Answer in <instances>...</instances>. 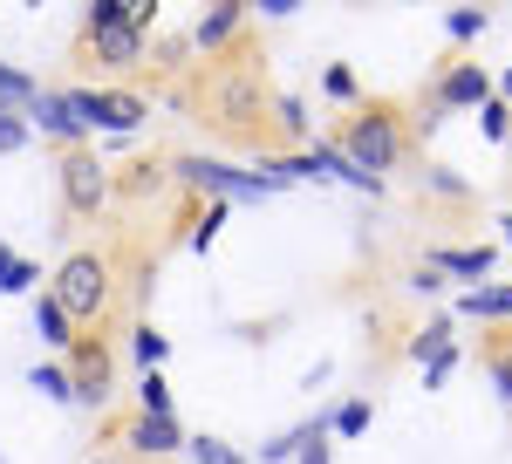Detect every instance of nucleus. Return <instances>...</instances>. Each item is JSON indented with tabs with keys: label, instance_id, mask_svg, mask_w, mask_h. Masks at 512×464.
I'll return each mask as SVG.
<instances>
[{
	"label": "nucleus",
	"instance_id": "f257e3e1",
	"mask_svg": "<svg viewBox=\"0 0 512 464\" xmlns=\"http://www.w3.org/2000/svg\"><path fill=\"white\" fill-rule=\"evenodd\" d=\"M178 103L192 123H205L212 137H226V144H274L280 123H274V82H267V55H260V41L239 35L233 48H219V55H205L192 76L178 82Z\"/></svg>",
	"mask_w": 512,
	"mask_h": 464
},
{
	"label": "nucleus",
	"instance_id": "f03ea898",
	"mask_svg": "<svg viewBox=\"0 0 512 464\" xmlns=\"http://www.w3.org/2000/svg\"><path fill=\"white\" fill-rule=\"evenodd\" d=\"M48 294L62 301V314H69L76 328H96V321L110 314V301H117V267H110V253H96V246H76V253L55 267Z\"/></svg>",
	"mask_w": 512,
	"mask_h": 464
},
{
	"label": "nucleus",
	"instance_id": "7ed1b4c3",
	"mask_svg": "<svg viewBox=\"0 0 512 464\" xmlns=\"http://www.w3.org/2000/svg\"><path fill=\"white\" fill-rule=\"evenodd\" d=\"M342 151H349L355 171H369V178L383 185V171H396V164H403V151H410L403 110H396V103H362V110L342 123Z\"/></svg>",
	"mask_w": 512,
	"mask_h": 464
},
{
	"label": "nucleus",
	"instance_id": "20e7f679",
	"mask_svg": "<svg viewBox=\"0 0 512 464\" xmlns=\"http://www.w3.org/2000/svg\"><path fill=\"white\" fill-rule=\"evenodd\" d=\"M55 178H62V212H69V219H96V212L110 205V192H117V185H110V164L89 151V144L62 151V171H55Z\"/></svg>",
	"mask_w": 512,
	"mask_h": 464
},
{
	"label": "nucleus",
	"instance_id": "39448f33",
	"mask_svg": "<svg viewBox=\"0 0 512 464\" xmlns=\"http://www.w3.org/2000/svg\"><path fill=\"white\" fill-rule=\"evenodd\" d=\"M69 376H76V403H110V389H117V355H110V342L96 335V328H82L76 348H69Z\"/></svg>",
	"mask_w": 512,
	"mask_h": 464
},
{
	"label": "nucleus",
	"instance_id": "423d86ee",
	"mask_svg": "<svg viewBox=\"0 0 512 464\" xmlns=\"http://www.w3.org/2000/svg\"><path fill=\"white\" fill-rule=\"evenodd\" d=\"M171 171H178L185 185L219 192V198H260V192H274V185H287L280 171H226V164H212V157H178Z\"/></svg>",
	"mask_w": 512,
	"mask_h": 464
},
{
	"label": "nucleus",
	"instance_id": "0eeeda50",
	"mask_svg": "<svg viewBox=\"0 0 512 464\" xmlns=\"http://www.w3.org/2000/svg\"><path fill=\"white\" fill-rule=\"evenodd\" d=\"M76 55H96L103 69H144V55H151V41L137 35V28H82Z\"/></svg>",
	"mask_w": 512,
	"mask_h": 464
},
{
	"label": "nucleus",
	"instance_id": "6e6552de",
	"mask_svg": "<svg viewBox=\"0 0 512 464\" xmlns=\"http://www.w3.org/2000/svg\"><path fill=\"white\" fill-rule=\"evenodd\" d=\"M239 35H246V0H219L212 14H198L192 48H198V55H219V48H233Z\"/></svg>",
	"mask_w": 512,
	"mask_h": 464
},
{
	"label": "nucleus",
	"instance_id": "1a4fd4ad",
	"mask_svg": "<svg viewBox=\"0 0 512 464\" xmlns=\"http://www.w3.org/2000/svg\"><path fill=\"white\" fill-rule=\"evenodd\" d=\"M192 437L178 430V417H130V451H144V458H171V451H185Z\"/></svg>",
	"mask_w": 512,
	"mask_h": 464
},
{
	"label": "nucleus",
	"instance_id": "9d476101",
	"mask_svg": "<svg viewBox=\"0 0 512 464\" xmlns=\"http://www.w3.org/2000/svg\"><path fill=\"white\" fill-rule=\"evenodd\" d=\"M28 116H35L41 130H48V137H62L69 151H76L82 137H89V130H82V123H76V110H69V96H48V89H41L35 103H28Z\"/></svg>",
	"mask_w": 512,
	"mask_h": 464
},
{
	"label": "nucleus",
	"instance_id": "9b49d317",
	"mask_svg": "<svg viewBox=\"0 0 512 464\" xmlns=\"http://www.w3.org/2000/svg\"><path fill=\"white\" fill-rule=\"evenodd\" d=\"M437 103H492V82L478 62H451L444 82H437Z\"/></svg>",
	"mask_w": 512,
	"mask_h": 464
},
{
	"label": "nucleus",
	"instance_id": "f8f14e48",
	"mask_svg": "<svg viewBox=\"0 0 512 464\" xmlns=\"http://www.w3.org/2000/svg\"><path fill=\"white\" fill-rule=\"evenodd\" d=\"M35 335L48 348H76V321L62 314V301H55V294H41V301H35Z\"/></svg>",
	"mask_w": 512,
	"mask_h": 464
},
{
	"label": "nucleus",
	"instance_id": "ddd939ff",
	"mask_svg": "<svg viewBox=\"0 0 512 464\" xmlns=\"http://www.w3.org/2000/svg\"><path fill=\"white\" fill-rule=\"evenodd\" d=\"M431 260L451 267V273H465V280H485V273H492V246H437Z\"/></svg>",
	"mask_w": 512,
	"mask_h": 464
},
{
	"label": "nucleus",
	"instance_id": "4468645a",
	"mask_svg": "<svg viewBox=\"0 0 512 464\" xmlns=\"http://www.w3.org/2000/svg\"><path fill=\"white\" fill-rule=\"evenodd\" d=\"M458 308L478 314V321H512V287H478V294H465Z\"/></svg>",
	"mask_w": 512,
	"mask_h": 464
},
{
	"label": "nucleus",
	"instance_id": "2eb2a0df",
	"mask_svg": "<svg viewBox=\"0 0 512 464\" xmlns=\"http://www.w3.org/2000/svg\"><path fill=\"white\" fill-rule=\"evenodd\" d=\"M35 280H41V267H35V260H21L14 246H0V294H28Z\"/></svg>",
	"mask_w": 512,
	"mask_h": 464
},
{
	"label": "nucleus",
	"instance_id": "dca6fc26",
	"mask_svg": "<svg viewBox=\"0 0 512 464\" xmlns=\"http://www.w3.org/2000/svg\"><path fill=\"white\" fill-rule=\"evenodd\" d=\"M137 410H144V417H171V383H164L158 369H144V383H137Z\"/></svg>",
	"mask_w": 512,
	"mask_h": 464
},
{
	"label": "nucleus",
	"instance_id": "f3484780",
	"mask_svg": "<svg viewBox=\"0 0 512 464\" xmlns=\"http://www.w3.org/2000/svg\"><path fill=\"white\" fill-rule=\"evenodd\" d=\"M35 389L48 396V403H69V396H76V376H69L62 362H41V369H35Z\"/></svg>",
	"mask_w": 512,
	"mask_h": 464
},
{
	"label": "nucleus",
	"instance_id": "a211bd4d",
	"mask_svg": "<svg viewBox=\"0 0 512 464\" xmlns=\"http://www.w3.org/2000/svg\"><path fill=\"white\" fill-rule=\"evenodd\" d=\"M219 226H226V198H212V205H205V212L192 219V246H198V253L219 239Z\"/></svg>",
	"mask_w": 512,
	"mask_h": 464
},
{
	"label": "nucleus",
	"instance_id": "6ab92c4d",
	"mask_svg": "<svg viewBox=\"0 0 512 464\" xmlns=\"http://www.w3.org/2000/svg\"><path fill=\"white\" fill-rule=\"evenodd\" d=\"M164 348H171V342H164V335H158V328H151V321H144V328L130 335V355H137L144 369H158V362H164Z\"/></svg>",
	"mask_w": 512,
	"mask_h": 464
},
{
	"label": "nucleus",
	"instance_id": "aec40b11",
	"mask_svg": "<svg viewBox=\"0 0 512 464\" xmlns=\"http://www.w3.org/2000/svg\"><path fill=\"white\" fill-rule=\"evenodd\" d=\"M485 369H492V383L506 389V403H512V342H492V348H485Z\"/></svg>",
	"mask_w": 512,
	"mask_h": 464
},
{
	"label": "nucleus",
	"instance_id": "412c9836",
	"mask_svg": "<svg viewBox=\"0 0 512 464\" xmlns=\"http://www.w3.org/2000/svg\"><path fill=\"white\" fill-rule=\"evenodd\" d=\"M335 430H342V437H362V430H369V403H362V396H349V403L335 410Z\"/></svg>",
	"mask_w": 512,
	"mask_h": 464
},
{
	"label": "nucleus",
	"instance_id": "4be33fe9",
	"mask_svg": "<svg viewBox=\"0 0 512 464\" xmlns=\"http://www.w3.org/2000/svg\"><path fill=\"white\" fill-rule=\"evenodd\" d=\"M123 28L151 35V28H158V0H123Z\"/></svg>",
	"mask_w": 512,
	"mask_h": 464
},
{
	"label": "nucleus",
	"instance_id": "5701e85b",
	"mask_svg": "<svg viewBox=\"0 0 512 464\" xmlns=\"http://www.w3.org/2000/svg\"><path fill=\"white\" fill-rule=\"evenodd\" d=\"M82 28H123V0H89Z\"/></svg>",
	"mask_w": 512,
	"mask_h": 464
},
{
	"label": "nucleus",
	"instance_id": "b1692460",
	"mask_svg": "<svg viewBox=\"0 0 512 464\" xmlns=\"http://www.w3.org/2000/svg\"><path fill=\"white\" fill-rule=\"evenodd\" d=\"M444 28H451V41H472V35H485V14H478V7H458Z\"/></svg>",
	"mask_w": 512,
	"mask_h": 464
},
{
	"label": "nucleus",
	"instance_id": "393cba45",
	"mask_svg": "<svg viewBox=\"0 0 512 464\" xmlns=\"http://www.w3.org/2000/svg\"><path fill=\"white\" fill-rule=\"evenodd\" d=\"M185 451H192L198 464H239L233 451H226V444H219V437H192V444H185Z\"/></svg>",
	"mask_w": 512,
	"mask_h": 464
},
{
	"label": "nucleus",
	"instance_id": "a878e982",
	"mask_svg": "<svg viewBox=\"0 0 512 464\" xmlns=\"http://www.w3.org/2000/svg\"><path fill=\"white\" fill-rule=\"evenodd\" d=\"M485 137H512V110L499 103V96L485 103Z\"/></svg>",
	"mask_w": 512,
	"mask_h": 464
},
{
	"label": "nucleus",
	"instance_id": "bb28decb",
	"mask_svg": "<svg viewBox=\"0 0 512 464\" xmlns=\"http://www.w3.org/2000/svg\"><path fill=\"white\" fill-rule=\"evenodd\" d=\"M321 89H328V96H342V103H349V96H355V76H349V69H328V82H321Z\"/></svg>",
	"mask_w": 512,
	"mask_h": 464
},
{
	"label": "nucleus",
	"instance_id": "cd10ccee",
	"mask_svg": "<svg viewBox=\"0 0 512 464\" xmlns=\"http://www.w3.org/2000/svg\"><path fill=\"white\" fill-rule=\"evenodd\" d=\"M301 464H328V444H321V424H315V437L301 444Z\"/></svg>",
	"mask_w": 512,
	"mask_h": 464
},
{
	"label": "nucleus",
	"instance_id": "c85d7f7f",
	"mask_svg": "<svg viewBox=\"0 0 512 464\" xmlns=\"http://www.w3.org/2000/svg\"><path fill=\"white\" fill-rule=\"evenodd\" d=\"M499 226H506V239H512V219H499Z\"/></svg>",
	"mask_w": 512,
	"mask_h": 464
},
{
	"label": "nucleus",
	"instance_id": "c756f323",
	"mask_svg": "<svg viewBox=\"0 0 512 464\" xmlns=\"http://www.w3.org/2000/svg\"><path fill=\"white\" fill-rule=\"evenodd\" d=\"M506 96H512V76H506Z\"/></svg>",
	"mask_w": 512,
	"mask_h": 464
},
{
	"label": "nucleus",
	"instance_id": "7c9ffc66",
	"mask_svg": "<svg viewBox=\"0 0 512 464\" xmlns=\"http://www.w3.org/2000/svg\"><path fill=\"white\" fill-rule=\"evenodd\" d=\"M89 464H103V458H89Z\"/></svg>",
	"mask_w": 512,
	"mask_h": 464
},
{
	"label": "nucleus",
	"instance_id": "2f4dec72",
	"mask_svg": "<svg viewBox=\"0 0 512 464\" xmlns=\"http://www.w3.org/2000/svg\"><path fill=\"white\" fill-rule=\"evenodd\" d=\"M506 144H512V137H506Z\"/></svg>",
	"mask_w": 512,
	"mask_h": 464
}]
</instances>
